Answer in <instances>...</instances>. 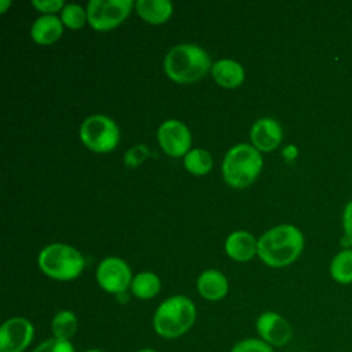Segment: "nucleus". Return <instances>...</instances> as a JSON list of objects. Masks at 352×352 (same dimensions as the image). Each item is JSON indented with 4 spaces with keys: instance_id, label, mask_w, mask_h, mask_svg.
<instances>
[{
    "instance_id": "obj_23",
    "label": "nucleus",
    "mask_w": 352,
    "mask_h": 352,
    "mask_svg": "<svg viewBox=\"0 0 352 352\" xmlns=\"http://www.w3.org/2000/svg\"><path fill=\"white\" fill-rule=\"evenodd\" d=\"M230 352H274V348L261 338H245L234 344Z\"/></svg>"
},
{
    "instance_id": "obj_25",
    "label": "nucleus",
    "mask_w": 352,
    "mask_h": 352,
    "mask_svg": "<svg viewBox=\"0 0 352 352\" xmlns=\"http://www.w3.org/2000/svg\"><path fill=\"white\" fill-rule=\"evenodd\" d=\"M32 6L43 12V15H55V12L62 11L66 4L62 0H33Z\"/></svg>"
},
{
    "instance_id": "obj_12",
    "label": "nucleus",
    "mask_w": 352,
    "mask_h": 352,
    "mask_svg": "<svg viewBox=\"0 0 352 352\" xmlns=\"http://www.w3.org/2000/svg\"><path fill=\"white\" fill-rule=\"evenodd\" d=\"M283 138L280 124L271 117L258 118L250 128V143L260 153L275 150Z\"/></svg>"
},
{
    "instance_id": "obj_2",
    "label": "nucleus",
    "mask_w": 352,
    "mask_h": 352,
    "mask_svg": "<svg viewBox=\"0 0 352 352\" xmlns=\"http://www.w3.org/2000/svg\"><path fill=\"white\" fill-rule=\"evenodd\" d=\"M209 54L197 44H177L164 59V72L177 84H190L201 80L212 69Z\"/></svg>"
},
{
    "instance_id": "obj_27",
    "label": "nucleus",
    "mask_w": 352,
    "mask_h": 352,
    "mask_svg": "<svg viewBox=\"0 0 352 352\" xmlns=\"http://www.w3.org/2000/svg\"><path fill=\"white\" fill-rule=\"evenodd\" d=\"M147 155L148 150L146 146H135L125 153V164L128 166H138Z\"/></svg>"
},
{
    "instance_id": "obj_6",
    "label": "nucleus",
    "mask_w": 352,
    "mask_h": 352,
    "mask_svg": "<svg viewBox=\"0 0 352 352\" xmlns=\"http://www.w3.org/2000/svg\"><path fill=\"white\" fill-rule=\"evenodd\" d=\"M120 128L117 122L103 114L87 117L80 126V139L82 144L94 153H110L120 142Z\"/></svg>"
},
{
    "instance_id": "obj_21",
    "label": "nucleus",
    "mask_w": 352,
    "mask_h": 352,
    "mask_svg": "<svg viewBox=\"0 0 352 352\" xmlns=\"http://www.w3.org/2000/svg\"><path fill=\"white\" fill-rule=\"evenodd\" d=\"M183 164L191 175L204 176L212 169L213 158L205 148H192L183 157Z\"/></svg>"
},
{
    "instance_id": "obj_8",
    "label": "nucleus",
    "mask_w": 352,
    "mask_h": 352,
    "mask_svg": "<svg viewBox=\"0 0 352 352\" xmlns=\"http://www.w3.org/2000/svg\"><path fill=\"white\" fill-rule=\"evenodd\" d=\"M98 285L110 294H122L131 289L132 271L125 260L120 257H106L96 268Z\"/></svg>"
},
{
    "instance_id": "obj_22",
    "label": "nucleus",
    "mask_w": 352,
    "mask_h": 352,
    "mask_svg": "<svg viewBox=\"0 0 352 352\" xmlns=\"http://www.w3.org/2000/svg\"><path fill=\"white\" fill-rule=\"evenodd\" d=\"M60 21L69 29H81L88 22L87 8L74 3L66 4L60 11Z\"/></svg>"
},
{
    "instance_id": "obj_18",
    "label": "nucleus",
    "mask_w": 352,
    "mask_h": 352,
    "mask_svg": "<svg viewBox=\"0 0 352 352\" xmlns=\"http://www.w3.org/2000/svg\"><path fill=\"white\" fill-rule=\"evenodd\" d=\"M129 290L139 300H150L160 293L161 280L157 274L151 271H143L133 276Z\"/></svg>"
},
{
    "instance_id": "obj_19",
    "label": "nucleus",
    "mask_w": 352,
    "mask_h": 352,
    "mask_svg": "<svg viewBox=\"0 0 352 352\" xmlns=\"http://www.w3.org/2000/svg\"><path fill=\"white\" fill-rule=\"evenodd\" d=\"M78 330V319L73 311L62 309L56 312L51 320V331L52 337L72 341Z\"/></svg>"
},
{
    "instance_id": "obj_9",
    "label": "nucleus",
    "mask_w": 352,
    "mask_h": 352,
    "mask_svg": "<svg viewBox=\"0 0 352 352\" xmlns=\"http://www.w3.org/2000/svg\"><path fill=\"white\" fill-rule=\"evenodd\" d=\"M33 338V323L23 316H12L0 327V352H23Z\"/></svg>"
},
{
    "instance_id": "obj_1",
    "label": "nucleus",
    "mask_w": 352,
    "mask_h": 352,
    "mask_svg": "<svg viewBox=\"0 0 352 352\" xmlns=\"http://www.w3.org/2000/svg\"><path fill=\"white\" fill-rule=\"evenodd\" d=\"M304 249L302 232L292 224H279L257 239V256L272 268H283L294 263Z\"/></svg>"
},
{
    "instance_id": "obj_5",
    "label": "nucleus",
    "mask_w": 352,
    "mask_h": 352,
    "mask_svg": "<svg viewBox=\"0 0 352 352\" xmlns=\"http://www.w3.org/2000/svg\"><path fill=\"white\" fill-rule=\"evenodd\" d=\"M38 268L51 279L66 282L78 278L85 267L82 254L73 246L55 242L47 245L37 257Z\"/></svg>"
},
{
    "instance_id": "obj_24",
    "label": "nucleus",
    "mask_w": 352,
    "mask_h": 352,
    "mask_svg": "<svg viewBox=\"0 0 352 352\" xmlns=\"http://www.w3.org/2000/svg\"><path fill=\"white\" fill-rule=\"evenodd\" d=\"M32 352H76V348L72 341L51 337L40 342Z\"/></svg>"
},
{
    "instance_id": "obj_15",
    "label": "nucleus",
    "mask_w": 352,
    "mask_h": 352,
    "mask_svg": "<svg viewBox=\"0 0 352 352\" xmlns=\"http://www.w3.org/2000/svg\"><path fill=\"white\" fill-rule=\"evenodd\" d=\"M197 290L208 301H219L228 293V280L217 270H206L197 279Z\"/></svg>"
},
{
    "instance_id": "obj_20",
    "label": "nucleus",
    "mask_w": 352,
    "mask_h": 352,
    "mask_svg": "<svg viewBox=\"0 0 352 352\" xmlns=\"http://www.w3.org/2000/svg\"><path fill=\"white\" fill-rule=\"evenodd\" d=\"M330 275L337 283H352V249H344L333 257Z\"/></svg>"
},
{
    "instance_id": "obj_29",
    "label": "nucleus",
    "mask_w": 352,
    "mask_h": 352,
    "mask_svg": "<svg viewBox=\"0 0 352 352\" xmlns=\"http://www.w3.org/2000/svg\"><path fill=\"white\" fill-rule=\"evenodd\" d=\"M84 352H104V351L96 349V348H91V349H87V351H84Z\"/></svg>"
},
{
    "instance_id": "obj_26",
    "label": "nucleus",
    "mask_w": 352,
    "mask_h": 352,
    "mask_svg": "<svg viewBox=\"0 0 352 352\" xmlns=\"http://www.w3.org/2000/svg\"><path fill=\"white\" fill-rule=\"evenodd\" d=\"M342 228H344V246H352V199L345 205L342 212Z\"/></svg>"
},
{
    "instance_id": "obj_17",
    "label": "nucleus",
    "mask_w": 352,
    "mask_h": 352,
    "mask_svg": "<svg viewBox=\"0 0 352 352\" xmlns=\"http://www.w3.org/2000/svg\"><path fill=\"white\" fill-rule=\"evenodd\" d=\"M135 10L147 23L161 25L172 16L173 4L169 0H138Z\"/></svg>"
},
{
    "instance_id": "obj_11",
    "label": "nucleus",
    "mask_w": 352,
    "mask_h": 352,
    "mask_svg": "<svg viewBox=\"0 0 352 352\" xmlns=\"http://www.w3.org/2000/svg\"><path fill=\"white\" fill-rule=\"evenodd\" d=\"M256 331L268 345L285 346L293 337L292 324L286 318L275 311H265L256 319Z\"/></svg>"
},
{
    "instance_id": "obj_13",
    "label": "nucleus",
    "mask_w": 352,
    "mask_h": 352,
    "mask_svg": "<svg viewBox=\"0 0 352 352\" xmlns=\"http://www.w3.org/2000/svg\"><path fill=\"white\" fill-rule=\"evenodd\" d=\"M226 253L235 261H249L257 254V239L249 231L231 232L224 243Z\"/></svg>"
},
{
    "instance_id": "obj_16",
    "label": "nucleus",
    "mask_w": 352,
    "mask_h": 352,
    "mask_svg": "<svg viewBox=\"0 0 352 352\" xmlns=\"http://www.w3.org/2000/svg\"><path fill=\"white\" fill-rule=\"evenodd\" d=\"M63 33V23L56 15L38 16L32 28L30 36L40 45H51L59 40Z\"/></svg>"
},
{
    "instance_id": "obj_10",
    "label": "nucleus",
    "mask_w": 352,
    "mask_h": 352,
    "mask_svg": "<svg viewBox=\"0 0 352 352\" xmlns=\"http://www.w3.org/2000/svg\"><path fill=\"white\" fill-rule=\"evenodd\" d=\"M157 139L161 148L169 157H184L191 147V132L187 125L179 120L164 121L157 131Z\"/></svg>"
},
{
    "instance_id": "obj_7",
    "label": "nucleus",
    "mask_w": 352,
    "mask_h": 352,
    "mask_svg": "<svg viewBox=\"0 0 352 352\" xmlns=\"http://www.w3.org/2000/svg\"><path fill=\"white\" fill-rule=\"evenodd\" d=\"M132 7V0H91L87 4L88 23L98 32L111 30L128 18Z\"/></svg>"
},
{
    "instance_id": "obj_4",
    "label": "nucleus",
    "mask_w": 352,
    "mask_h": 352,
    "mask_svg": "<svg viewBox=\"0 0 352 352\" xmlns=\"http://www.w3.org/2000/svg\"><path fill=\"white\" fill-rule=\"evenodd\" d=\"M263 164L261 153L252 144H235L226 153L223 160L224 182L232 188H245L257 179Z\"/></svg>"
},
{
    "instance_id": "obj_14",
    "label": "nucleus",
    "mask_w": 352,
    "mask_h": 352,
    "mask_svg": "<svg viewBox=\"0 0 352 352\" xmlns=\"http://www.w3.org/2000/svg\"><path fill=\"white\" fill-rule=\"evenodd\" d=\"M213 80L226 89H234L239 87L245 80L243 66L234 59H219L210 69Z\"/></svg>"
},
{
    "instance_id": "obj_3",
    "label": "nucleus",
    "mask_w": 352,
    "mask_h": 352,
    "mask_svg": "<svg viewBox=\"0 0 352 352\" xmlns=\"http://www.w3.org/2000/svg\"><path fill=\"white\" fill-rule=\"evenodd\" d=\"M197 319L194 302L182 294L170 296L164 300L153 316L154 331L166 340H175L184 336Z\"/></svg>"
},
{
    "instance_id": "obj_28",
    "label": "nucleus",
    "mask_w": 352,
    "mask_h": 352,
    "mask_svg": "<svg viewBox=\"0 0 352 352\" xmlns=\"http://www.w3.org/2000/svg\"><path fill=\"white\" fill-rule=\"evenodd\" d=\"M136 352H158V351H155V349H153V348H142V349H139V351H136Z\"/></svg>"
}]
</instances>
